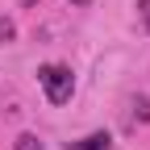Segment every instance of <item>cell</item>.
I'll list each match as a JSON object with an SVG mask.
<instances>
[{
    "instance_id": "1",
    "label": "cell",
    "mask_w": 150,
    "mask_h": 150,
    "mask_svg": "<svg viewBox=\"0 0 150 150\" xmlns=\"http://www.w3.org/2000/svg\"><path fill=\"white\" fill-rule=\"evenodd\" d=\"M38 79H42L50 104H67L71 92H75V75H71V67H63V63H46L42 71H38Z\"/></svg>"
},
{
    "instance_id": "2",
    "label": "cell",
    "mask_w": 150,
    "mask_h": 150,
    "mask_svg": "<svg viewBox=\"0 0 150 150\" xmlns=\"http://www.w3.org/2000/svg\"><path fill=\"white\" fill-rule=\"evenodd\" d=\"M108 146H112V138L104 134V129H100V134L79 138V142H67V150H108Z\"/></svg>"
},
{
    "instance_id": "3",
    "label": "cell",
    "mask_w": 150,
    "mask_h": 150,
    "mask_svg": "<svg viewBox=\"0 0 150 150\" xmlns=\"http://www.w3.org/2000/svg\"><path fill=\"white\" fill-rule=\"evenodd\" d=\"M17 150H42V142H38V134H21L17 138Z\"/></svg>"
},
{
    "instance_id": "4",
    "label": "cell",
    "mask_w": 150,
    "mask_h": 150,
    "mask_svg": "<svg viewBox=\"0 0 150 150\" xmlns=\"http://www.w3.org/2000/svg\"><path fill=\"white\" fill-rule=\"evenodd\" d=\"M13 38H17V25L8 17H0V42H13Z\"/></svg>"
},
{
    "instance_id": "5",
    "label": "cell",
    "mask_w": 150,
    "mask_h": 150,
    "mask_svg": "<svg viewBox=\"0 0 150 150\" xmlns=\"http://www.w3.org/2000/svg\"><path fill=\"white\" fill-rule=\"evenodd\" d=\"M138 13H142V21H146V29H150V0H138Z\"/></svg>"
},
{
    "instance_id": "6",
    "label": "cell",
    "mask_w": 150,
    "mask_h": 150,
    "mask_svg": "<svg viewBox=\"0 0 150 150\" xmlns=\"http://www.w3.org/2000/svg\"><path fill=\"white\" fill-rule=\"evenodd\" d=\"M71 4H92V0H71Z\"/></svg>"
}]
</instances>
